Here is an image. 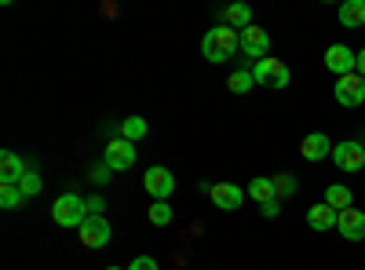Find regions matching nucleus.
<instances>
[{"label":"nucleus","instance_id":"16","mask_svg":"<svg viewBox=\"0 0 365 270\" xmlns=\"http://www.w3.org/2000/svg\"><path fill=\"white\" fill-rule=\"evenodd\" d=\"M223 26H230V29H245V26H252V8L249 4H227L223 8Z\"/></svg>","mask_w":365,"mask_h":270},{"label":"nucleus","instance_id":"6","mask_svg":"<svg viewBox=\"0 0 365 270\" xmlns=\"http://www.w3.org/2000/svg\"><path fill=\"white\" fill-rule=\"evenodd\" d=\"M332 161H336L340 172H361L365 168V146L354 139H344L332 146Z\"/></svg>","mask_w":365,"mask_h":270},{"label":"nucleus","instance_id":"12","mask_svg":"<svg viewBox=\"0 0 365 270\" xmlns=\"http://www.w3.org/2000/svg\"><path fill=\"white\" fill-rule=\"evenodd\" d=\"M299 157H303V161H311V165H318V161L332 157V142H329V135H325V132H311V135H303V142H299Z\"/></svg>","mask_w":365,"mask_h":270},{"label":"nucleus","instance_id":"17","mask_svg":"<svg viewBox=\"0 0 365 270\" xmlns=\"http://www.w3.org/2000/svg\"><path fill=\"white\" fill-rule=\"evenodd\" d=\"M340 22H344V29L365 26V0H344L340 4Z\"/></svg>","mask_w":365,"mask_h":270},{"label":"nucleus","instance_id":"5","mask_svg":"<svg viewBox=\"0 0 365 270\" xmlns=\"http://www.w3.org/2000/svg\"><path fill=\"white\" fill-rule=\"evenodd\" d=\"M143 190L154 197V201H168L172 190H175V175H172L168 168H161V165L146 168V175H143Z\"/></svg>","mask_w":365,"mask_h":270},{"label":"nucleus","instance_id":"25","mask_svg":"<svg viewBox=\"0 0 365 270\" xmlns=\"http://www.w3.org/2000/svg\"><path fill=\"white\" fill-rule=\"evenodd\" d=\"M22 201H26V194L19 187H0V208H8V212H11V208H19Z\"/></svg>","mask_w":365,"mask_h":270},{"label":"nucleus","instance_id":"14","mask_svg":"<svg viewBox=\"0 0 365 270\" xmlns=\"http://www.w3.org/2000/svg\"><path fill=\"white\" fill-rule=\"evenodd\" d=\"M26 161L15 154V150H4L0 154V187H19L22 183V175H26Z\"/></svg>","mask_w":365,"mask_h":270},{"label":"nucleus","instance_id":"1","mask_svg":"<svg viewBox=\"0 0 365 270\" xmlns=\"http://www.w3.org/2000/svg\"><path fill=\"white\" fill-rule=\"evenodd\" d=\"M237 51H241V41H237V29L230 26H216L201 37V58H208V63H227Z\"/></svg>","mask_w":365,"mask_h":270},{"label":"nucleus","instance_id":"19","mask_svg":"<svg viewBox=\"0 0 365 270\" xmlns=\"http://www.w3.org/2000/svg\"><path fill=\"white\" fill-rule=\"evenodd\" d=\"M351 201H354V194H351V187H344V183H332V187L325 190V204H329V208H336V212L351 208Z\"/></svg>","mask_w":365,"mask_h":270},{"label":"nucleus","instance_id":"10","mask_svg":"<svg viewBox=\"0 0 365 270\" xmlns=\"http://www.w3.org/2000/svg\"><path fill=\"white\" fill-rule=\"evenodd\" d=\"M332 95H336L340 106H361L365 103V77H358V73L340 77L336 88H332Z\"/></svg>","mask_w":365,"mask_h":270},{"label":"nucleus","instance_id":"9","mask_svg":"<svg viewBox=\"0 0 365 270\" xmlns=\"http://www.w3.org/2000/svg\"><path fill=\"white\" fill-rule=\"evenodd\" d=\"M103 165H110L113 172H128L135 165V142L128 139H110L106 154H103Z\"/></svg>","mask_w":365,"mask_h":270},{"label":"nucleus","instance_id":"11","mask_svg":"<svg viewBox=\"0 0 365 270\" xmlns=\"http://www.w3.org/2000/svg\"><path fill=\"white\" fill-rule=\"evenodd\" d=\"M208 197H212L216 208H223V212H237V208L245 204V190H241L237 183H212Z\"/></svg>","mask_w":365,"mask_h":270},{"label":"nucleus","instance_id":"30","mask_svg":"<svg viewBox=\"0 0 365 270\" xmlns=\"http://www.w3.org/2000/svg\"><path fill=\"white\" fill-rule=\"evenodd\" d=\"M358 77H365V48L358 51Z\"/></svg>","mask_w":365,"mask_h":270},{"label":"nucleus","instance_id":"26","mask_svg":"<svg viewBox=\"0 0 365 270\" xmlns=\"http://www.w3.org/2000/svg\"><path fill=\"white\" fill-rule=\"evenodd\" d=\"M110 165H96V168H91V183H96V187H103V183H110Z\"/></svg>","mask_w":365,"mask_h":270},{"label":"nucleus","instance_id":"29","mask_svg":"<svg viewBox=\"0 0 365 270\" xmlns=\"http://www.w3.org/2000/svg\"><path fill=\"white\" fill-rule=\"evenodd\" d=\"M259 212H263L267 219H274V216H278V212H282V201H278V197H274V201H267V204H259Z\"/></svg>","mask_w":365,"mask_h":270},{"label":"nucleus","instance_id":"28","mask_svg":"<svg viewBox=\"0 0 365 270\" xmlns=\"http://www.w3.org/2000/svg\"><path fill=\"white\" fill-rule=\"evenodd\" d=\"M128 270H158V263L150 259V256H135V259L128 263Z\"/></svg>","mask_w":365,"mask_h":270},{"label":"nucleus","instance_id":"31","mask_svg":"<svg viewBox=\"0 0 365 270\" xmlns=\"http://www.w3.org/2000/svg\"><path fill=\"white\" fill-rule=\"evenodd\" d=\"M106 270H120V266H106Z\"/></svg>","mask_w":365,"mask_h":270},{"label":"nucleus","instance_id":"20","mask_svg":"<svg viewBox=\"0 0 365 270\" xmlns=\"http://www.w3.org/2000/svg\"><path fill=\"white\" fill-rule=\"evenodd\" d=\"M146 121L143 117H125V121H120V139H128V142H139V139H146Z\"/></svg>","mask_w":365,"mask_h":270},{"label":"nucleus","instance_id":"7","mask_svg":"<svg viewBox=\"0 0 365 270\" xmlns=\"http://www.w3.org/2000/svg\"><path fill=\"white\" fill-rule=\"evenodd\" d=\"M237 41H241V55H245V58H259V63H263L267 51H270V37H267V29H259L256 22L241 29Z\"/></svg>","mask_w":365,"mask_h":270},{"label":"nucleus","instance_id":"8","mask_svg":"<svg viewBox=\"0 0 365 270\" xmlns=\"http://www.w3.org/2000/svg\"><path fill=\"white\" fill-rule=\"evenodd\" d=\"M110 237H113V230H110L106 216H88L81 223V245L84 249H103V245H110Z\"/></svg>","mask_w":365,"mask_h":270},{"label":"nucleus","instance_id":"24","mask_svg":"<svg viewBox=\"0 0 365 270\" xmlns=\"http://www.w3.org/2000/svg\"><path fill=\"white\" fill-rule=\"evenodd\" d=\"M41 187H44V183H41V172H37V168H26L19 190H22L26 197H37V194H41Z\"/></svg>","mask_w":365,"mask_h":270},{"label":"nucleus","instance_id":"13","mask_svg":"<svg viewBox=\"0 0 365 270\" xmlns=\"http://www.w3.org/2000/svg\"><path fill=\"white\" fill-rule=\"evenodd\" d=\"M336 230L347 237V242H365V212L361 208H344V212L336 216Z\"/></svg>","mask_w":365,"mask_h":270},{"label":"nucleus","instance_id":"15","mask_svg":"<svg viewBox=\"0 0 365 270\" xmlns=\"http://www.w3.org/2000/svg\"><path fill=\"white\" fill-rule=\"evenodd\" d=\"M336 216L340 212H336V208H329L325 201L322 204H311L307 208V227L311 230H336Z\"/></svg>","mask_w":365,"mask_h":270},{"label":"nucleus","instance_id":"3","mask_svg":"<svg viewBox=\"0 0 365 270\" xmlns=\"http://www.w3.org/2000/svg\"><path fill=\"white\" fill-rule=\"evenodd\" d=\"M252 77H256L259 88H270V92H282V88H289V81H292V73H289V66L282 63V58H263V63H256Z\"/></svg>","mask_w":365,"mask_h":270},{"label":"nucleus","instance_id":"21","mask_svg":"<svg viewBox=\"0 0 365 270\" xmlns=\"http://www.w3.org/2000/svg\"><path fill=\"white\" fill-rule=\"evenodd\" d=\"M227 88H230L234 95H245V92H252V88H256L252 70H234V73H230V81H227Z\"/></svg>","mask_w":365,"mask_h":270},{"label":"nucleus","instance_id":"23","mask_svg":"<svg viewBox=\"0 0 365 270\" xmlns=\"http://www.w3.org/2000/svg\"><path fill=\"white\" fill-rule=\"evenodd\" d=\"M146 216H150V223H154V227H168L172 223V204L168 201H154Z\"/></svg>","mask_w":365,"mask_h":270},{"label":"nucleus","instance_id":"22","mask_svg":"<svg viewBox=\"0 0 365 270\" xmlns=\"http://www.w3.org/2000/svg\"><path fill=\"white\" fill-rule=\"evenodd\" d=\"M270 179H274V194H278V201H282V197H292V194L299 190V183H296L292 172H278V175H270Z\"/></svg>","mask_w":365,"mask_h":270},{"label":"nucleus","instance_id":"2","mask_svg":"<svg viewBox=\"0 0 365 270\" xmlns=\"http://www.w3.org/2000/svg\"><path fill=\"white\" fill-rule=\"evenodd\" d=\"M51 219H55L58 227L81 230V223L88 219V201H84L81 194H58V197L51 201Z\"/></svg>","mask_w":365,"mask_h":270},{"label":"nucleus","instance_id":"18","mask_svg":"<svg viewBox=\"0 0 365 270\" xmlns=\"http://www.w3.org/2000/svg\"><path fill=\"white\" fill-rule=\"evenodd\" d=\"M245 194H249L256 204H267V201H274V197H278V194H274V179H270V175H259V179H252Z\"/></svg>","mask_w":365,"mask_h":270},{"label":"nucleus","instance_id":"4","mask_svg":"<svg viewBox=\"0 0 365 270\" xmlns=\"http://www.w3.org/2000/svg\"><path fill=\"white\" fill-rule=\"evenodd\" d=\"M325 70L336 73V81L347 73H358V51H351L347 44H329L325 48Z\"/></svg>","mask_w":365,"mask_h":270},{"label":"nucleus","instance_id":"27","mask_svg":"<svg viewBox=\"0 0 365 270\" xmlns=\"http://www.w3.org/2000/svg\"><path fill=\"white\" fill-rule=\"evenodd\" d=\"M88 201V216H103V208H106V201L99 197V194H91V197H84Z\"/></svg>","mask_w":365,"mask_h":270}]
</instances>
